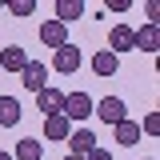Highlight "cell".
<instances>
[{
  "label": "cell",
  "instance_id": "8992f818",
  "mask_svg": "<svg viewBox=\"0 0 160 160\" xmlns=\"http://www.w3.org/2000/svg\"><path fill=\"white\" fill-rule=\"evenodd\" d=\"M40 44L52 48V52L64 48V44H68V28H64L60 20H44V24H40Z\"/></svg>",
  "mask_w": 160,
  "mask_h": 160
},
{
  "label": "cell",
  "instance_id": "9c48e42d",
  "mask_svg": "<svg viewBox=\"0 0 160 160\" xmlns=\"http://www.w3.org/2000/svg\"><path fill=\"white\" fill-rule=\"evenodd\" d=\"M24 64H28V52H24L20 44L0 48V68H4V72H24Z\"/></svg>",
  "mask_w": 160,
  "mask_h": 160
},
{
  "label": "cell",
  "instance_id": "30bf717a",
  "mask_svg": "<svg viewBox=\"0 0 160 160\" xmlns=\"http://www.w3.org/2000/svg\"><path fill=\"white\" fill-rule=\"evenodd\" d=\"M160 48V28L156 24H144V28H136V44H132V52H156Z\"/></svg>",
  "mask_w": 160,
  "mask_h": 160
},
{
  "label": "cell",
  "instance_id": "9a60e30c",
  "mask_svg": "<svg viewBox=\"0 0 160 160\" xmlns=\"http://www.w3.org/2000/svg\"><path fill=\"white\" fill-rule=\"evenodd\" d=\"M136 140H140V124H136V120H120V124H116V144H120V148H132Z\"/></svg>",
  "mask_w": 160,
  "mask_h": 160
},
{
  "label": "cell",
  "instance_id": "5bb4252c",
  "mask_svg": "<svg viewBox=\"0 0 160 160\" xmlns=\"http://www.w3.org/2000/svg\"><path fill=\"white\" fill-rule=\"evenodd\" d=\"M40 156H44V144H40L36 136L16 140V156H12V160H40Z\"/></svg>",
  "mask_w": 160,
  "mask_h": 160
},
{
  "label": "cell",
  "instance_id": "2e32d148",
  "mask_svg": "<svg viewBox=\"0 0 160 160\" xmlns=\"http://www.w3.org/2000/svg\"><path fill=\"white\" fill-rule=\"evenodd\" d=\"M68 132H72V124L64 116H44V136L48 140H68Z\"/></svg>",
  "mask_w": 160,
  "mask_h": 160
},
{
  "label": "cell",
  "instance_id": "e0dca14e",
  "mask_svg": "<svg viewBox=\"0 0 160 160\" xmlns=\"http://www.w3.org/2000/svg\"><path fill=\"white\" fill-rule=\"evenodd\" d=\"M36 12V0H12L8 4V16H32Z\"/></svg>",
  "mask_w": 160,
  "mask_h": 160
},
{
  "label": "cell",
  "instance_id": "4fadbf2b",
  "mask_svg": "<svg viewBox=\"0 0 160 160\" xmlns=\"http://www.w3.org/2000/svg\"><path fill=\"white\" fill-rule=\"evenodd\" d=\"M84 16V0H56V20L68 28L72 20H80Z\"/></svg>",
  "mask_w": 160,
  "mask_h": 160
},
{
  "label": "cell",
  "instance_id": "3957f363",
  "mask_svg": "<svg viewBox=\"0 0 160 160\" xmlns=\"http://www.w3.org/2000/svg\"><path fill=\"white\" fill-rule=\"evenodd\" d=\"M80 60H84V56H80V48L68 40L64 48H56V52H52V68H56L60 76H68V72H76V68H80Z\"/></svg>",
  "mask_w": 160,
  "mask_h": 160
},
{
  "label": "cell",
  "instance_id": "7c38bea8",
  "mask_svg": "<svg viewBox=\"0 0 160 160\" xmlns=\"http://www.w3.org/2000/svg\"><path fill=\"white\" fill-rule=\"evenodd\" d=\"M92 72H96V76H116L120 72V56H112V52H108V48H100L96 56H92Z\"/></svg>",
  "mask_w": 160,
  "mask_h": 160
},
{
  "label": "cell",
  "instance_id": "8fae6325",
  "mask_svg": "<svg viewBox=\"0 0 160 160\" xmlns=\"http://www.w3.org/2000/svg\"><path fill=\"white\" fill-rule=\"evenodd\" d=\"M20 116H24L20 100H16V96H0V128H16Z\"/></svg>",
  "mask_w": 160,
  "mask_h": 160
},
{
  "label": "cell",
  "instance_id": "ac0fdd59",
  "mask_svg": "<svg viewBox=\"0 0 160 160\" xmlns=\"http://www.w3.org/2000/svg\"><path fill=\"white\" fill-rule=\"evenodd\" d=\"M144 132H148V136H156V132H160V112H148V116H144V124H140V136H144Z\"/></svg>",
  "mask_w": 160,
  "mask_h": 160
},
{
  "label": "cell",
  "instance_id": "ffe728a7",
  "mask_svg": "<svg viewBox=\"0 0 160 160\" xmlns=\"http://www.w3.org/2000/svg\"><path fill=\"white\" fill-rule=\"evenodd\" d=\"M84 160H112V152H108V148H100V144H96V148H92V152H88Z\"/></svg>",
  "mask_w": 160,
  "mask_h": 160
},
{
  "label": "cell",
  "instance_id": "52a82bcc",
  "mask_svg": "<svg viewBox=\"0 0 160 160\" xmlns=\"http://www.w3.org/2000/svg\"><path fill=\"white\" fill-rule=\"evenodd\" d=\"M36 108L44 112V116H60V108H64V92L52 88V84L40 88V92H36Z\"/></svg>",
  "mask_w": 160,
  "mask_h": 160
},
{
  "label": "cell",
  "instance_id": "7a4b0ae2",
  "mask_svg": "<svg viewBox=\"0 0 160 160\" xmlns=\"http://www.w3.org/2000/svg\"><path fill=\"white\" fill-rule=\"evenodd\" d=\"M92 116H100L104 124H108V128H116L120 120H128V104H124L120 96H104L96 108H92Z\"/></svg>",
  "mask_w": 160,
  "mask_h": 160
},
{
  "label": "cell",
  "instance_id": "7402d4cb",
  "mask_svg": "<svg viewBox=\"0 0 160 160\" xmlns=\"http://www.w3.org/2000/svg\"><path fill=\"white\" fill-rule=\"evenodd\" d=\"M64 160H80V156H64Z\"/></svg>",
  "mask_w": 160,
  "mask_h": 160
},
{
  "label": "cell",
  "instance_id": "ba28073f",
  "mask_svg": "<svg viewBox=\"0 0 160 160\" xmlns=\"http://www.w3.org/2000/svg\"><path fill=\"white\" fill-rule=\"evenodd\" d=\"M68 148H72L68 156H80V160H84L92 148H96V136H92V128H76V132H68Z\"/></svg>",
  "mask_w": 160,
  "mask_h": 160
},
{
  "label": "cell",
  "instance_id": "44dd1931",
  "mask_svg": "<svg viewBox=\"0 0 160 160\" xmlns=\"http://www.w3.org/2000/svg\"><path fill=\"white\" fill-rule=\"evenodd\" d=\"M0 160H12V152H0Z\"/></svg>",
  "mask_w": 160,
  "mask_h": 160
},
{
  "label": "cell",
  "instance_id": "603a6c76",
  "mask_svg": "<svg viewBox=\"0 0 160 160\" xmlns=\"http://www.w3.org/2000/svg\"><path fill=\"white\" fill-rule=\"evenodd\" d=\"M148 160H156V156H148Z\"/></svg>",
  "mask_w": 160,
  "mask_h": 160
},
{
  "label": "cell",
  "instance_id": "6da1fadb",
  "mask_svg": "<svg viewBox=\"0 0 160 160\" xmlns=\"http://www.w3.org/2000/svg\"><path fill=\"white\" fill-rule=\"evenodd\" d=\"M92 108H96V100L88 96V92H64V108H60V116L68 120H88L92 116Z\"/></svg>",
  "mask_w": 160,
  "mask_h": 160
},
{
  "label": "cell",
  "instance_id": "5b68a950",
  "mask_svg": "<svg viewBox=\"0 0 160 160\" xmlns=\"http://www.w3.org/2000/svg\"><path fill=\"white\" fill-rule=\"evenodd\" d=\"M20 84H24L28 92H40V88H48V64H40V60H28V64H24V72H20Z\"/></svg>",
  "mask_w": 160,
  "mask_h": 160
},
{
  "label": "cell",
  "instance_id": "d6986e66",
  "mask_svg": "<svg viewBox=\"0 0 160 160\" xmlns=\"http://www.w3.org/2000/svg\"><path fill=\"white\" fill-rule=\"evenodd\" d=\"M104 8H108V12H128L132 0H104Z\"/></svg>",
  "mask_w": 160,
  "mask_h": 160
},
{
  "label": "cell",
  "instance_id": "277c9868",
  "mask_svg": "<svg viewBox=\"0 0 160 160\" xmlns=\"http://www.w3.org/2000/svg\"><path fill=\"white\" fill-rule=\"evenodd\" d=\"M132 44H136V28H128V24H112V32H108V52H112V56L132 52Z\"/></svg>",
  "mask_w": 160,
  "mask_h": 160
}]
</instances>
